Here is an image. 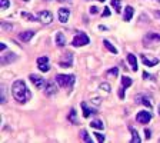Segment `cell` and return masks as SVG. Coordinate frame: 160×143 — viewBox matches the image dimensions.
I'll return each mask as SVG.
<instances>
[{"instance_id":"6da1fadb","label":"cell","mask_w":160,"mask_h":143,"mask_svg":"<svg viewBox=\"0 0 160 143\" xmlns=\"http://www.w3.org/2000/svg\"><path fill=\"white\" fill-rule=\"evenodd\" d=\"M11 94H13V98L19 103H26L32 99V93H30V90L26 86V83L23 82V80H16V82L13 83V86H11Z\"/></svg>"},{"instance_id":"7a4b0ae2","label":"cell","mask_w":160,"mask_h":143,"mask_svg":"<svg viewBox=\"0 0 160 143\" xmlns=\"http://www.w3.org/2000/svg\"><path fill=\"white\" fill-rule=\"evenodd\" d=\"M54 80H56V83L60 87H71L76 82V76L75 75H56Z\"/></svg>"},{"instance_id":"3957f363","label":"cell","mask_w":160,"mask_h":143,"mask_svg":"<svg viewBox=\"0 0 160 143\" xmlns=\"http://www.w3.org/2000/svg\"><path fill=\"white\" fill-rule=\"evenodd\" d=\"M89 43H90V39L87 37V34L82 33V32L76 33V36L71 40V46L73 47H80V46H86V45H89Z\"/></svg>"},{"instance_id":"277c9868","label":"cell","mask_w":160,"mask_h":143,"mask_svg":"<svg viewBox=\"0 0 160 143\" xmlns=\"http://www.w3.org/2000/svg\"><path fill=\"white\" fill-rule=\"evenodd\" d=\"M37 20L40 23H43V24H50V23L53 22V15L52 11L49 10H41L37 13Z\"/></svg>"},{"instance_id":"5b68a950","label":"cell","mask_w":160,"mask_h":143,"mask_svg":"<svg viewBox=\"0 0 160 143\" xmlns=\"http://www.w3.org/2000/svg\"><path fill=\"white\" fill-rule=\"evenodd\" d=\"M152 113L147 112V110H141V112L137 113V116H136V120L139 122V123L141 124H146V123H149L150 120H152Z\"/></svg>"},{"instance_id":"8992f818","label":"cell","mask_w":160,"mask_h":143,"mask_svg":"<svg viewBox=\"0 0 160 143\" xmlns=\"http://www.w3.org/2000/svg\"><path fill=\"white\" fill-rule=\"evenodd\" d=\"M157 41H160V33H156V32H150L143 37L145 46H147L149 43H157Z\"/></svg>"},{"instance_id":"52a82bcc","label":"cell","mask_w":160,"mask_h":143,"mask_svg":"<svg viewBox=\"0 0 160 143\" xmlns=\"http://www.w3.org/2000/svg\"><path fill=\"white\" fill-rule=\"evenodd\" d=\"M29 79H30V82H32L34 86H36V89H41V87H45V84H46V80L43 79V77H40V76L30 75Z\"/></svg>"},{"instance_id":"ba28073f","label":"cell","mask_w":160,"mask_h":143,"mask_svg":"<svg viewBox=\"0 0 160 143\" xmlns=\"http://www.w3.org/2000/svg\"><path fill=\"white\" fill-rule=\"evenodd\" d=\"M37 66L40 69V72H49L50 66H49V57L47 56H40L37 59Z\"/></svg>"},{"instance_id":"9c48e42d","label":"cell","mask_w":160,"mask_h":143,"mask_svg":"<svg viewBox=\"0 0 160 143\" xmlns=\"http://www.w3.org/2000/svg\"><path fill=\"white\" fill-rule=\"evenodd\" d=\"M57 17H59V20L62 23H67V20H69V17H70V9H67V7L59 9V11H57Z\"/></svg>"},{"instance_id":"30bf717a","label":"cell","mask_w":160,"mask_h":143,"mask_svg":"<svg viewBox=\"0 0 160 143\" xmlns=\"http://www.w3.org/2000/svg\"><path fill=\"white\" fill-rule=\"evenodd\" d=\"M136 102L141 103V105H145V106H147V107H150V109L153 107L152 99H150L147 94H137V96H136Z\"/></svg>"},{"instance_id":"8fae6325","label":"cell","mask_w":160,"mask_h":143,"mask_svg":"<svg viewBox=\"0 0 160 143\" xmlns=\"http://www.w3.org/2000/svg\"><path fill=\"white\" fill-rule=\"evenodd\" d=\"M73 63V53H64V59L59 62L60 67H70Z\"/></svg>"},{"instance_id":"7c38bea8","label":"cell","mask_w":160,"mask_h":143,"mask_svg":"<svg viewBox=\"0 0 160 143\" xmlns=\"http://www.w3.org/2000/svg\"><path fill=\"white\" fill-rule=\"evenodd\" d=\"M57 93V86L53 82H46L45 84V94L46 96H53Z\"/></svg>"},{"instance_id":"4fadbf2b","label":"cell","mask_w":160,"mask_h":143,"mask_svg":"<svg viewBox=\"0 0 160 143\" xmlns=\"http://www.w3.org/2000/svg\"><path fill=\"white\" fill-rule=\"evenodd\" d=\"M16 59H17V56H16L13 52H7L6 54H3L2 56V64L3 66H6V64H10L11 62H15Z\"/></svg>"},{"instance_id":"5bb4252c","label":"cell","mask_w":160,"mask_h":143,"mask_svg":"<svg viewBox=\"0 0 160 143\" xmlns=\"http://www.w3.org/2000/svg\"><path fill=\"white\" fill-rule=\"evenodd\" d=\"M140 59H141V62H143V64H145V66H149V67H153V66L159 64V59H156V57L149 59L146 54H140Z\"/></svg>"},{"instance_id":"9a60e30c","label":"cell","mask_w":160,"mask_h":143,"mask_svg":"<svg viewBox=\"0 0 160 143\" xmlns=\"http://www.w3.org/2000/svg\"><path fill=\"white\" fill-rule=\"evenodd\" d=\"M34 34H36V32H34V30H26V32L19 33V39L22 41H24V43H27V41L32 40V37H33Z\"/></svg>"},{"instance_id":"2e32d148","label":"cell","mask_w":160,"mask_h":143,"mask_svg":"<svg viewBox=\"0 0 160 143\" xmlns=\"http://www.w3.org/2000/svg\"><path fill=\"white\" fill-rule=\"evenodd\" d=\"M133 15H134V9L132 6H126L124 7V13H123V20L124 22H130L133 19Z\"/></svg>"},{"instance_id":"e0dca14e","label":"cell","mask_w":160,"mask_h":143,"mask_svg":"<svg viewBox=\"0 0 160 143\" xmlns=\"http://www.w3.org/2000/svg\"><path fill=\"white\" fill-rule=\"evenodd\" d=\"M82 109H83V116L84 117H90L92 115H96V109H90L89 106H87V103L83 102L82 103Z\"/></svg>"},{"instance_id":"ac0fdd59","label":"cell","mask_w":160,"mask_h":143,"mask_svg":"<svg viewBox=\"0 0 160 143\" xmlns=\"http://www.w3.org/2000/svg\"><path fill=\"white\" fill-rule=\"evenodd\" d=\"M127 62L130 63L132 70L137 72V59H136V56H134L133 53H129V54H127Z\"/></svg>"},{"instance_id":"d6986e66","label":"cell","mask_w":160,"mask_h":143,"mask_svg":"<svg viewBox=\"0 0 160 143\" xmlns=\"http://www.w3.org/2000/svg\"><path fill=\"white\" fill-rule=\"evenodd\" d=\"M66 37H64V34L62 33V32H57L56 33V45L59 46V47H63V46H66Z\"/></svg>"},{"instance_id":"ffe728a7","label":"cell","mask_w":160,"mask_h":143,"mask_svg":"<svg viewBox=\"0 0 160 143\" xmlns=\"http://www.w3.org/2000/svg\"><path fill=\"white\" fill-rule=\"evenodd\" d=\"M130 133H132V143H140L141 139H140V136H139L137 130L133 128H130Z\"/></svg>"},{"instance_id":"44dd1931","label":"cell","mask_w":160,"mask_h":143,"mask_svg":"<svg viewBox=\"0 0 160 143\" xmlns=\"http://www.w3.org/2000/svg\"><path fill=\"white\" fill-rule=\"evenodd\" d=\"M90 126H92L93 129H99V130L104 129V123L100 120V119H96V120H93L92 123H90Z\"/></svg>"},{"instance_id":"7402d4cb","label":"cell","mask_w":160,"mask_h":143,"mask_svg":"<svg viewBox=\"0 0 160 143\" xmlns=\"http://www.w3.org/2000/svg\"><path fill=\"white\" fill-rule=\"evenodd\" d=\"M132 83L133 82H132V79L129 77V76H123L122 77V87L123 89H127L129 86H132Z\"/></svg>"},{"instance_id":"603a6c76","label":"cell","mask_w":160,"mask_h":143,"mask_svg":"<svg viewBox=\"0 0 160 143\" xmlns=\"http://www.w3.org/2000/svg\"><path fill=\"white\" fill-rule=\"evenodd\" d=\"M103 45H104V47H106L109 52H112V53H115V54H117V49H116L115 46H113L109 40H103Z\"/></svg>"},{"instance_id":"cb8c5ba5","label":"cell","mask_w":160,"mask_h":143,"mask_svg":"<svg viewBox=\"0 0 160 143\" xmlns=\"http://www.w3.org/2000/svg\"><path fill=\"white\" fill-rule=\"evenodd\" d=\"M80 137H82V140H84L86 143H92V142H93V139L90 137L89 133H87V130H84V129L80 132Z\"/></svg>"},{"instance_id":"d4e9b609","label":"cell","mask_w":160,"mask_h":143,"mask_svg":"<svg viewBox=\"0 0 160 143\" xmlns=\"http://www.w3.org/2000/svg\"><path fill=\"white\" fill-rule=\"evenodd\" d=\"M69 120H70L73 124H79L77 116H76V109H71L70 110V113H69Z\"/></svg>"},{"instance_id":"484cf974","label":"cell","mask_w":160,"mask_h":143,"mask_svg":"<svg viewBox=\"0 0 160 143\" xmlns=\"http://www.w3.org/2000/svg\"><path fill=\"white\" fill-rule=\"evenodd\" d=\"M112 7L116 10V13L122 11V2L120 0H112Z\"/></svg>"},{"instance_id":"4316f807","label":"cell","mask_w":160,"mask_h":143,"mask_svg":"<svg viewBox=\"0 0 160 143\" xmlns=\"http://www.w3.org/2000/svg\"><path fill=\"white\" fill-rule=\"evenodd\" d=\"M22 17H24V19L30 20V22H36V19H37V17H34L33 15L27 13V11H22Z\"/></svg>"},{"instance_id":"83f0119b","label":"cell","mask_w":160,"mask_h":143,"mask_svg":"<svg viewBox=\"0 0 160 143\" xmlns=\"http://www.w3.org/2000/svg\"><path fill=\"white\" fill-rule=\"evenodd\" d=\"M100 90H103V92H106V93H110V90H112V89H110V84H109V83H106V82H103V83H100Z\"/></svg>"},{"instance_id":"f1b7e54d","label":"cell","mask_w":160,"mask_h":143,"mask_svg":"<svg viewBox=\"0 0 160 143\" xmlns=\"http://www.w3.org/2000/svg\"><path fill=\"white\" fill-rule=\"evenodd\" d=\"M0 102L6 103V86H2V90H0Z\"/></svg>"},{"instance_id":"f546056e","label":"cell","mask_w":160,"mask_h":143,"mask_svg":"<svg viewBox=\"0 0 160 143\" xmlns=\"http://www.w3.org/2000/svg\"><path fill=\"white\" fill-rule=\"evenodd\" d=\"M9 6H10V2H9V0H0V7L3 9V10L9 9Z\"/></svg>"},{"instance_id":"4dcf8cb0","label":"cell","mask_w":160,"mask_h":143,"mask_svg":"<svg viewBox=\"0 0 160 143\" xmlns=\"http://www.w3.org/2000/svg\"><path fill=\"white\" fill-rule=\"evenodd\" d=\"M107 75H110V76H117L119 75V69L117 67H113V69H109L107 72H106Z\"/></svg>"},{"instance_id":"1f68e13d","label":"cell","mask_w":160,"mask_h":143,"mask_svg":"<svg viewBox=\"0 0 160 143\" xmlns=\"http://www.w3.org/2000/svg\"><path fill=\"white\" fill-rule=\"evenodd\" d=\"M94 136H96V137H97V140H99V142H104V140H106V136H104V135H102V133H99V132H97V133H94Z\"/></svg>"},{"instance_id":"d6a6232c","label":"cell","mask_w":160,"mask_h":143,"mask_svg":"<svg viewBox=\"0 0 160 143\" xmlns=\"http://www.w3.org/2000/svg\"><path fill=\"white\" fill-rule=\"evenodd\" d=\"M89 13H90V15H97V13H99V7H96V6L89 7Z\"/></svg>"},{"instance_id":"836d02e7","label":"cell","mask_w":160,"mask_h":143,"mask_svg":"<svg viewBox=\"0 0 160 143\" xmlns=\"http://www.w3.org/2000/svg\"><path fill=\"white\" fill-rule=\"evenodd\" d=\"M145 137H146V140H149L150 137H152V132H150L149 129H146L145 130Z\"/></svg>"},{"instance_id":"e575fe53","label":"cell","mask_w":160,"mask_h":143,"mask_svg":"<svg viewBox=\"0 0 160 143\" xmlns=\"http://www.w3.org/2000/svg\"><path fill=\"white\" fill-rule=\"evenodd\" d=\"M102 16L103 17H107V16H110V10H109V7H104L103 13H102Z\"/></svg>"},{"instance_id":"d590c367","label":"cell","mask_w":160,"mask_h":143,"mask_svg":"<svg viewBox=\"0 0 160 143\" xmlns=\"http://www.w3.org/2000/svg\"><path fill=\"white\" fill-rule=\"evenodd\" d=\"M143 77H145V79H153V76H150L149 73H146V72L143 73Z\"/></svg>"},{"instance_id":"8d00e7d4","label":"cell","mask_w":160,"mask_h":143,"mask_svg":"<svg viewBox=\"0 0 160 143\" xmlns=\"http://www.w3.org/2000/svg\"><path fill=\"white\" fill-rule=\"evenodd\" d=\"M7 49V46L4 45V43H0V50H6Z\"/></svg>"},{"instance_id":"74e56055","label":"cell","mask_w":160,"mask_h":143,"mask_svg":"<svg viewBox=\"0 0 160 143\" xmlns=\"http://www.w3.org/2000/svg\"><path fill=\"white\" fill-rule=\"evenodd\" d=\"M99 29H100V30H106L107 27H106V26H103V24H100V26H99Z\"/></svg>"},{"instance_id":"f35d334b","label":"cell","mask_w":160,"mask_h":143,"mask_svg":"<svg viewBox=\"0 0 160 143\" xmlns=\"http://www.w3.org/2000/svg\"><path fill=\"white\" fill-rule=\"evenodd\" d=\"M57 2H60V3H66V2H70V0H57Z\"/></svg>"},{"instance_id":"ab89813d","label":"cell","mask_w":160,"mask_h":143,"mask_svg":"<svg viewBox=\"0 0 160 143\" xmlns=\"http://www.w3.org/2000/svg\"><path fill=\"white\" fill-rule=\"evenodd\" d=\"M156 16L157 17H160V11H156Z\"/></svg>"},{"instance_id":"60d3db41","label":"cell","mask_w":160,"mask_h":143,"mask_svg":"<svg viewBox=\"0 0 160 143\" xmlns=\"http://www.w3.org/2000/svg\"><path fill=\"white\" fill-rule=\"evenodd\" d=\"M159 115H160V106H159Z\"/></svg>"},{"instance_id":"b9f144b4","label":"cell","mask_w":160,"mask_h":143,"mask_svg":"<svg viewBox=\"0 0 160 143\" xmlns=\"http://www.w3.org/2000/svg\"><path fill=\"white\" fill-rule=\"evenodd\" d=\"M99 2H104V0H99Z\"/></svg>"},{"instance_id":"7bdbcfd3","label":"cell","mask_w":160,"mask_h":143,"mask_svg":"<svg viewBox=\"0 0 160 143\" xmlns=\"http://www.w3.org/2000/svg\"><path fill=\"white\" fill-rule=\"evenodd\" d=\"M24 2H29V0H24Z\"/></svg>"},{"instance_id":"ee69618b","label":"cell","mask_w":160,"mask_h":143,"mask_svg":"<svg viewBox=\"0 0 160 143\" xmlns=\"http://www.w3.org/2000/svg\"><path fill=\"white\" fill-rule=\"evenodd\" d=\"M46 2H50V0H46Z\"/></svg>"},{"instance_id":"f6af8a7d","label":"cell","mask_w":160,"mask_h":143,"mask_svg":"<svg viewBox=\"0 0 160 143\" xmlns=\"http://www.w3.org/2000/svg\"><path fill=\"white\" fill-rule=\"evenodd\" d=\"M157 2H159V3H160V0H157Z\"/></svg>"}]
</instances>
